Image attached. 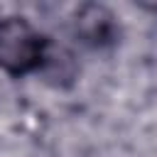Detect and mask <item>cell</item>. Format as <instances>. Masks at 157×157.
I'll use <instances>...</instances> for the list:
<instances>
[{
    "label": "cell",
    "mask_w": 157,
    "mask_h": 157,
    "mask_svg": "<svg viewBox=\"0 0 157 157\" xmlns=\"http://www.w3.org/2000/svg\"><path fill=\"white\" fill-rule=\"evenodd\" d=\"M52 39L20 15L0 17V69L7 76L39 74Z\"/></svg>",
    "instance_id": "obj_1"
},
{
    "label": "cell",
    "mask_w": 157,
    "mask_h": 157,
    "mask_svg": "<svg viewBox=\"0 0 157 157\" xmlns=\"http://www.w3.org/2000/svg\"><path fill=\"white\" fill-rule=\"evenodd\" d=\"M74 32H76V37L83 44H88L93 49H101V47L115 44V39H118V22H115V15L105 5L86 2V5H81L76 10Z\"/></svg>",
    "instance_id": "obj_2"
},
{
    "label": "cell",
    "mask_w": 157,
    "mask_h": 157,
    "mask_svg": "<svg viewBox=\"0 0 157 157\" xmlns=\"http://www.w3.org/2000/svg\"><path fill=\"white\" fill-rule=\"evenodd\" d=\"M44 78H49L54 86H69L76 78V59L66 47L49 44V52L44 56V64L39 69Z\"/></svg>",
    "instance_id": "obj_3"
}]
</instances>
